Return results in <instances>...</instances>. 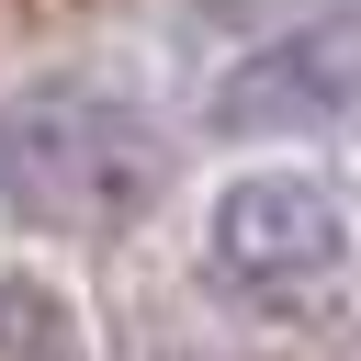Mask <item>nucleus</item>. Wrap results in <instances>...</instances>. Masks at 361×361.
I'll return each instance as SVG.
<instances>
[{"label":"nucleus","instance_id":"3","mask_svg":"<svg viewBox=\"0 0 361 361\" xmlns=\"http://www.w3.org/2000/svg\"><path fill=\"white\" fill-rule=\"evenodd\" d=\"M350 113H361V11H327V23L237 56L226 90H214L226 135H316V124H350Z\"/></svg>","mask_w":361,"mask_h":361},{"label":"nucleus","instance_id":"1","mask_svg":"<svg viewBox=\"0 0 361 361\" xmlns=\"http://www.w3.org/2000/svg\"><path fill=\"white\" fill-rule=\"evenodd\" d=\"M169 192V135L102 79H45L0 113V203L45 237H124Z\"/></svg>","mask_w":361,"mask_h":361},{"label":"nucleus","instance_id":"2","mask_svg":"<svg viewBox=\"0 0 361 361\" xmlns=\"http://www.w3.org/2000/svg\"><path fill=\"white\" fill-rule=\"evenodd\" d=\"M203 259L226 293L293 316V305H327L338 271H350V214L316 169H248L214 192V226H203Z\"/></svg>","mask_w":361,"mask_h":361},{"label":"nucleus","instance_id":"4","mask_svg":"<svg viewBox=\"0 0 361 361\" xmlns=\"http://www.w3.org/2000/svg\"><path fill=\"white\" fill-rule=\"evenodd\" d=\"M0 361H79V327H68V293L11 271L0 282Z\"/></svg>","mask_w":361,"mask_h":361},{"label":"nucleus","instance_id":"5","mask_svg":"<svg viewBox=\"0 0 361 361\" xmlns=\"http://www.w3.org/2000/svg\"><path fill=\"white\" fill-rule=\"evenodd\" d=\"M350 124H361V113H350Z\"/></svg>","mask_w":361,"mask_h":361}]
</instances>
